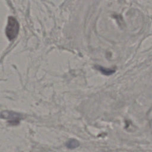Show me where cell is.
I'll return each instance as SVG.
<instances>
[{"instance_id":"cell-1","label":"cell","mask_w":152,"mask_h":152,"mask_svg":"<svg viewBox=\"0 0 152 152\" xmlns=\"http://www.w3.org/2000/svg\"><path fill=\"white\" fill-rule=\"evenodd\" d=\"M19 31V24L17 20L13 17H9L5 29L6 36L9 40L16 38Z\"/></svg>"},{"instance_id":"cell-2","label":"cell","mask_w":152,"mask_h":152,"mask_svg":"<svg viewBox=\"0 0 152 152\" xmlns=\"http://www.w3.org/2000/svg\"><path fill=\"white\" fill-rule=\"evenodd\" d=\"M2 117L5 119H8V122L12 125H17L19 123L21 119V116L17 113L13 112L5 111L1 114Z\"/></svg>"},{"instance_id":"cell-3","label":"cell","mask_w":152,"mask_h":152,"mask_svg":"<svg viewBox=\"0 0 152 152\" xmlns=\"http://www.w3.org/2000/svg\"><path fill=\"white\" fill-rule=\"evenodd\" d=\"M66 145L68 148H70V149L75 148L79 145V142L76 140L72 139L66 142Z\"/></svg>"}]
</instances>
